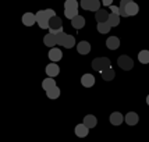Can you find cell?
I'll return each instance as SVG.
<instances>
[{
	"label": "cell",
	"mask_w": 149,
	"mask_h": 142,
	"mask_svg": "<svg viewBox=\"0 0 149 142\" xmlns=\"http://www.w3.org/2000/svg\"><path fill=\"white\" fill-rule=\"evenodd\" d=\"M100 75H102V78H103L104 81H111L114 78V75H116V72L113 70V67L110 65V67L104 68L103 71H100Z\"/></svg>",
	"instance_id": "obj_11"
},
{
	"label": "cell",
	"mask_w": 149,
	"mask_h": 142,
	"mask_svg": "<svg viewBox=\"0 0 149 142\" xmlns=\"http://www.w3.org/2000/svg\"><path fill=\"white\" fill-rule=\"evenodd\" d=\"M111 1H113V0H102L103 6H110V4H111Z\"/></svg>",
	"instance_id": "obj_28"
},
{
	"label": "cell",
	"mask_w": 149,
	"mask_h": 142,
	"mask_svg": "<svg viewBox=\"0 0 149 142\" xmlns=\"http://www.w3.org/2000/svg\"><path fill=\"white\" fill-rule=\"evenodd\" d=\"M106 46L110 50H116V49H118V46H120V39L117 38V36H110V38H107V40H106Z\"/></svg>",
	"instance_id": "obj_14"
},
{
	"label": "cell",
	"mask_w": 149,
	"mask_h": 142,
	"mask_svg": "<svg viewBox=\"0 0 149 142\" xmlns=\"http://www.w3.org/2000/svg\"><path fill=\"white\" fill-rule=\"evenodd\" d=\"M146 103H148V106H149V95L146 96Z\"/></svg>",
	"instance_id": "obj_29"
},
{
	"label": "cell",
	"mask_w": 149,
	"mask_h": 142,
	"mask_svg": "<svg viewBox=\"0 0 149 142\" xmlns=\"http://www.w3.org/2000/svg\"><path fill=\"white\" fill-rule=\"evenodd\" d=\"M107 22H109L111 26H117L118 24H120V15L116 14V13L109 14V19H107Z\"/></svg>",
	"instance_id": "obj_25"
},
{
	"label": "cell",
	"mask_w": 149,
	"mask_h": 142,
	"mask_svg": "<svg viewBox=\"0 0 149 142\" xmlns=\"http://www.w3.org/2000/svg\"><path fill=\"white\" fill-rule=\"evenodd\" d=\"M81 84L84 85L85 88H91L95 85V77L92 74H84L81 78Z\"/></svg>",
	"instance_id": "obj_10"
},
{
	"label": "cell",
	"mask_w": 149,
	"mask_h": 142,
	"mask_svg": "<svg viewBox=\"0 0 149 142\" xmlns=\"http://www.w3.org/2000/svg\"><path fill=\"white\" fill-rule=\"evenodd\" d=\"M57 85H56V81L52 79V77H47L46 79H43V82H42V88L45 90H50L53 88H56Z\"/></svg>",
	"instance_id": "obj_22"
},
{
	"label": "cell",
	"mask_w": 149,
	"mask_h": 142,
	"mask_svg": "<svg viewBox=\"0 0 149 142\" xmlns=\"http://www.w3.org/2000/svg\"><path fill=\"white\" fill-rule=\"evenodd\" d=\"M77 50L79 54H88V53L91 52V45L88 42L82 40V42H79L77 45Z\"/></svg>",
	"instance_id": "obj_17"
},
{
	"label": "cell",
	"mask_w": 149,
	"mask_h": 142,
	"mask_svg": "<svg viewBox=\"0 0 149 142\" xmlns=\"http://www.w3.org/2000/svg\"><path fill=\"white\" fill-rule=\"evenodd\" d=\"M22 24L25 26H32L33 24H36V14L33 13H25L22 15Z\"/></svg>",
	"instance_id": "obj_8"
},
{
	"label": "cell",
	"mask_w": 149,
	"mask_h": 142,
	"mask_svg": "<svg viewBox=\"0 0 149 142\" xmlns=\"http://www.w3.org/2000/svg\"><path fill=\"white\" fill-rule=\"evenodd\" d=\"M124 117L121 113H118V111H114V113H111L110 116V123L113 124V125H120V124L123 123Z\"/></svg>",
	"instance_id": "obj_21"
},
{
	"label": "cell",
	"mask_w": 149,
	"mask_h": 142,
	"mask_svg": "<svg viewBox=\"0 0 149 142\" xmlns=\"http://www.w3.org/2000/svg\"><path fill=\"white\" fill-rule=\"evenodd\" d=\"M58 72H60V68H58V65L53 61L50 64L46 65V74H47V77H57Z\"/></svg>",
	"instance_id": "obj_9"
},
{
	"label": "cell",
	"mask_w": 149,
	"mask_h": 142,
	"mask_svg": "<svg viewBox=\"0 0 149 142\" xmlns=\"http://www.w3.org/2000/svg\"><path fill=\"white\" fill-rule=\"evenodd\" d=\"M88 129H89V127H86L84 123L78 124L77 127H75V135L79 136V138H84V136L88 135Z\"/></svg>",
	"instance_id": "obj_18"
},
{
	"label": "cell",
	"mask_w": 149,
	"mask_h": 142,
	"mask_svg": "<svg viewBox=\"0 0 149 142\" xmlns=\"http://www.w3.org/2000/svg\"><path fill=\"white\" fill-rule=\"evenodd\" d=\"M53 15H56V13L52 8H46V10H39L36 13V24H38L42 29H49V19L52 18Z\"/></svg>",
	"instance_id": "obj_1"
},
{
	"label": "cell",
	"mask_w": 149,
	"mask_h": 142,
	"mask_svg": "<svg viewBox=\"0 0 149 142\" xmlns=\"http://www.w3.org/2000/svg\"><path fill=\"white\" fill-rule=\"evenodd\" d=\"M117 64L118 67L124 71H130L132 67H134V61H132V58L128 57V56H125V54H121L120 57L117 58Z\"/></svg>",
	"instance_id": "obj_6"
},
{
	"label": "cell",
	"mask_w": 149,
	"mask_h": 142,
	"mask_svg": "<svg viewBox=\"0 0 149 142\" xmlns=\"http://www.w3.org/2000/svg\"><path fill=\"white\" fill-rule=\"evenodd\" d=\"M84 124L86 127H89V128H93V127H96L97 124V120L95 116H92V114H88V116L84 117Z\"/></svg>",
	"instance_id": "obj_23"
},
{
	"label": "cell",
	"mask_w": 149,
	"mask_h": 142,
	"mask_svg": "<svg viewBox=\"0 0 149 142\" xmlns=\"http://www.w3.org/2000/svg\"><path fill=\"white\" fill-rule=\"evenodd\" d=\"M107 67H110V60L107 57H97L95 58L93 61H92V68L95 71H103L104 68H107Z\"/></svg>",
	"instance_id": "obj_5"
},
{
	"label": "cell",
	"mask_w": 149,
	"mask_h": 142,
	"mask_svg": "<svg viewBox=\"0 0 149 142\" xmlns=\"http://www.w3.org/2000/svg\"><path fill=\"white\" fill-rule=\"evenodd\" d=\"M124 120H125V123L128 124V125H135V124H138V121H139V117H138L136 113L130 111V113H127V116L124 117Z\"/></svg>",
	"instance_id": "obj_12"
},
{
	"label": "cell",
	"mask_w": 149,
	"mask_h": 142,
	"mask_svg": "<svg viewBox=\"0 0 149 142\" xmlns=\"http://www.w3.org/2000/svg\"><path fill=\"white\" fill-rule=\"evenodd\" d=\"M81 7L84 10H89V11H97L100 7V1L99 0H81L79 1Z\"/></svg>",
	"instance_id": "obj_7"
},
{
	"label": "cell",
	"mask_w": 149,
	"mask_h": 142,
	"mask_svg": "<svg viewBox=\"0 0 149 142\" xmlns=\"http://www.w3.org/2000/svg\"><path fill=\"white\" fill-rule=\"evenodd\" d=\"M46 95H47L49 99H57V97L60 96V89L56 86V88H53V89H50V90H46Z\"/></svg>",
	"instance_id": "obj_27"
},
{
	"label": "cell",
	"mask_w": 149,
	"mask_h": 142,
	"mask_svg": "<svg viewBox=\"0 0 149 142\" xmlns=\"http://www.w3.org/2000/svg\"><path fill=\"white\" fill-rule=\"evenodd\" d=\"M56 40L58 46H64L65 49H71L75 46V38L70 33H65L64 31L56 35Z\"/></svg>",
	"instance_id": "obj_2"
},
{
	"label": "cell",
	"mask_w": 149,
	"mask_h": 142,
	"mask_svg": "<svg viewBox=\"0 0 149 142\" xmlns=\"http://www.w3.org/2000/svg\"><path fill=\"white\" fill-rule=\"evenodd\" d=\"M138 60L142 64H148L149 63V50H141L138 54Z\"/></svg>",
	"instance_id": "obj_26"
},
{
	"label": "cell",
	"mask_w": 149,
	"mask_h": 142,
	"mask_svg": "<svg viewBox=\"0 0 149 142\" xmlns=\"http://www.w3.org/2000/svg\"><path fill=\"white\" fill-rule=\"evenodd\" d=\"M125 11L128 14V17H130V15H136L138 11H139V6H138L136 3H134V0H132V1H130V3L125 6Z\"/></svg>",
	"instance_id": "obj_13"
},
{
	"label": "cell",
	"mask_w": 149,
	"mask_h": 142,
	"mask_svg": "<svg viewBox=\"0 0 149 142\" xmlns=\"http://www.w3.org/2000/svg\"><path fill=\"white\" fill-rule=\"evenodd\" d=\"M61 57H63V53H61V50L60 49H56V47H52L50 49V52H49V58L52 60V61H58V60H61Z\"/></svg>",
	"instance_id": "obj_16"
},
{
	"label": "cell",
	"mask_w": 149,
	"mask_h": 142,
	"mask_svg": "<svg viewBox=\"0 0 149 142\" xmlns=\"http://www.w3.org/2000/svg\"><path fill=\"white\" fill-rule=\"evenodd\" d=\"M49 31H50V33H54V35L63 32V21L60 17L53 15L52 18L49 19Z\"/></svg>",
	"instance_id": "obj_4"
},
{
	"label": "cell",
	"mask_w": 149,
	"mask_h": 142,
	"mask_svg": "<svg viewBox=\"0 0 149 142\" xmlns=\"http://www.w3.org/2000/svg\"><path fill=\"white\" fill-rule=\"evenodd\" d=\"M64 15L68 19H72L78 15V1L77 0H65L64 1Z\"/></svg>",
	"instance_id": "obj_3"
},
{
	"label": "cell",
	"mask_w": 149,
	"mask_h": 142,
	"mask_svg": "<svg viewBox=\"0 0 149 142\" xmlns=\"http://www.w3.org/2000/svg\"><path fill=\"white\" fill-rule=\"evenodd\" d=\"M43 43L45 46H49V47H52V46H56L57 45V40H56V35L54 33H47L45 38H43Z\"/></svg>",
	"instance_id": "obj_19"
},
{
	"label": "cell",
	"mask_w": 149,
	"mask_h": 142,
	"mask_svg": "<svg viewBox=\"0 0 149 142\" xmlns=\"http://www.w3.org/2000/svg\"><path fill=\"white\" fill-rule=\"evenodd\" d=\"M95 18H96L97 22H104V21H107L109 19V13L106 11V10H97L95 11Z\"/></svg>",
	"instance_id": "obj_20"
},
{
	"label": "cell",
	"mask_w": 149,
	"mask_h": 142,
	"mask_svg": "<svg viewBox=\"0 0 149 142\" xmlns=\"http://www.w3.org/2000/svg\"><path fill=\"white\" fill-rule=\"evenodd\" d=\"M71 25L74 26L75 29H81V28H84L85 18L82 17V15H75V17L71 19Z\"/></svg>",
	"instance_id": "obj_15"
},
{
	"label": "cell",
	"mask_w": 149,
	"mask_h": 142,
	"mask_svg": "<svg viewBox=\"0 0 149 142\" xmlns=\"http://www.w3.org/2000/svg\"><path fill=\"white\" fill-rule=\"evenodd\" d=\"M111 25L107 22V21H104V22H97V31L100 33H107L110 31Z\"/></svg>",
	"instance_id": "obj_24"
}]
</instances>
